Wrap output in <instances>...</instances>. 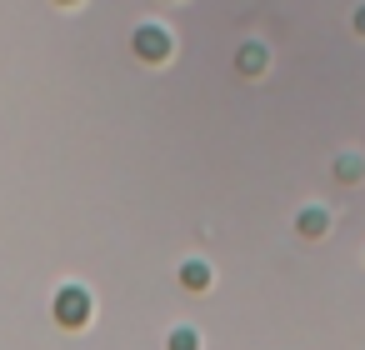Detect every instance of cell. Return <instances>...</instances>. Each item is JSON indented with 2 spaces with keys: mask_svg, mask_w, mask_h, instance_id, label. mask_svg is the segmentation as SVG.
Segmentation results:
<instances>
[{
  "mask_svg": "<svg viewBox=\"0 0 365 350\" xmlns=\"http://www.w3.org/2000/svg\"><path fill=\"white\" fill-rule=\"evenodd\" d=\"M130 51H135L145 66H165V61H170V51H175V41H170V31H165V26H140V31L130 36Z\"/></svg>",
  "mask_w": 365,
  "mask_h": 350,
  "instance_id": "1",
  "label": "cell"
},
{
  "mask_svg": "<svg viewBox=\"0 0 365 350\" xmlns=\"http://www.w3.org/2000/svg\"><path fill=\"white\" fill-rule=\"evenodd\" d=\"M56 320H61L66 330H81V325L91 320V290H86V285H61V290H56Z\"/></svg>",
  "mask_w": 365,
  "mask_h": 350,
  "instance_id": "2",
  "label": "cell"
},
{
  "mask_svg": "<svg viewBox=\"0 0 365 350\" xmlns=\"http://www.w3.org/2000/svg\"><path fill=\"white\" fill-rule=\"evenodd\" d=\"M330 230V210L325 205H305L300 210V235H325Z\"/></svg>",
  "mask_w": 365,
  "mask_h": 350,
  "instance_id": "3",
  "label": "cell"
},
{
  "mask_svg": "<svg viewBox=\"0 0 365 350\" xmlns=\"http://www.w3.org/2000/svg\"><path fill=\"white\" fill-rule=\"evenodd\" d=\"M180 285H185V290H205V285H210V265H205V260H185V265H180Z\"/></svg>",
  "mask_w": 365,
  "mask_h": 350,
  "instance_id": "4",
  "label": "cell"
},
{
  "mask_svg": "<svg viewBox=\"0 0 365 350\" xmlns=\"http://www.w3.org/2000/svg\"><path fill=\"white\" fill-rule=\"evenodd\" d=\"M235 66H240L245 76H260V71H265V46H255V41H250V46H240Z\"/></svg>",
  "mask_w": 365,
  "mask_h": 350,
  "instance_id": "5",
  "label": "cell"
},
{
  "mask_svg": "<svg viewBox=\"0 0 365 350\" xmlns=\"http://www.w3.org/2000/svg\"><path fill=\"white\" fill-rule=\"evenodd\" d=\"M360 175H365V160H360V155H340V160H335V180H340V185H350V180H360Z\"/></svg>",
  "mask_w": 365,
  "mask_h": 350,
  "instance_id": "6",
  "label": "cell"
},
{
  "mask_svg": "<svg viewBox=\"0 0 365 350\" xmlns=\"http://www.w3.org/2000/svg\"><path fill=\"white\" fill-rule=\"evenodd\" d=\"M170 350H200V335H195L190 325H175V330H170Z\"/></svg>",
  "mask_w": 365,
  "mask_h": 350,
  "instance_id": "7",
  "label": "cell"
},
{
  "mask_svg": "<svg viewBox=\"0 0 365 350\" xmlns=\"http://www.w3.org/2000/svg\"><path fill=\"white\" fill-rule=\"evenodd\" d=\"M355 31H365V6H360V11H355Z\"/></svg>",
  "mask_w": 365,
  "mask_h": 350,
  "instance_id": "8",
  "label": "cell"
},
{
  "mask_svg": "<svg viewBox=\"0 0 365 350\" xmlns=\"http://www.w3.org/2000/svg\"><path fill=\"white\" fill-rule=\"evenodd\" d=\"M61 6H76V0H61Z\"/></svg>",
  "mask_w": 365,
  "mask_h": 350,
  "instance_id": "9",
  "label": "cell"
}]
</instances>
